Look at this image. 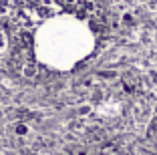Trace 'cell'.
Wrapping results in <instances>:
<instances>
[{"label": "cell", "instance_id": "obj_3", "mask_svg": "<svg viewBox=\"0 0 157 155\" xmlns=\"http://www.w3.org/2000/svg\"><path fill=\"white\" fill-rule=\"evenodd\" d=\"M4 48H6V34H4V30L0 28V52H4Z\"/></svg>", "mask_w": 157, "mask_h": 155}, {"label": "cell", "instance_id": "obj_2", "mask_svg": "<svg viewBox=\"0 0 157 155\" xmlns=\"http://www.w3.org/2000/svg\"><path fill=\"white\" fill-rule=\"evenodd\" d=\"M38 75V68H36V64L34 63H26L22 67V77H26V79H34Z\"/></svg>", "mask_w": 157, "mask_h": 155}, {"label": "cell", "instance_id": "obj_1", "mask_svg": "<svg viewBox=\"0 0 157 155\" xmlns=\"http://www.w3.org/2000/svg\"><path fill=\"white\" fill-rule=\"evenodd\" d=\"M73 6H75V10H77L78 16H91V14L97 10L93 0H75Z\"/></svg>", "mask_w": 157, "mask_h": 155}]
</instances>
